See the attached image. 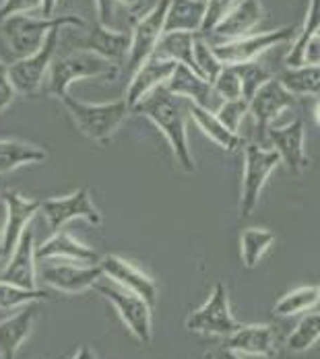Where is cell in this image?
<instances>
[{"label": "cell", "instance_id": "30bf717a", "mask_svg": "<svg viewBox=\"0 0 320 359\" xmlns=\"http://www.w3.org/2000/svg\"><path fill=\"white\" fill-rule=\"evenodd\" d=\"M39 213L44 215L46 225L50 227L52 233L62 229L67 223H71L74 219H83L93 227L104 223V215L93 205L87 188H76L74 192L67 194V196H54V198L41 201Z\"/></svg>", "mask_w": 320, "mask_h": 359}, {"label": "cell", "instance_id": "60d3db41", "mask_svg": "<svg viewBox=\"0 0 320 359\" xmlns=\"http://www.w3.org/2000/svg\"><path fill=\"white\" fill-rule=\"evenodd\" d=\"M15 97H17V91L13 87V81L8 74V65H4L0 60V114L15 102Z\"/></svg>", "mask_w": 320, "mask_h": 359}, {"label": "cell", "instance_id": "ba28073f", "mask_svg": "<svg viewBox=\"0 0 320 359\" xmlns=\"http://www.w3.org/2000/svg\"><path fill=\"white\" fill-rule=\"evenodd\" d=\"M186 328L196 334H211V337L215 334V337H223V339H227L229 334H234L240 328V323L232 314L229 293L221 281L215 283L207 302L188 314Z\"/></svg>", "mask_w": 320, "mask_h": 359}, {"label": "cell", "instance_id": "d590c367", "mask_svg": "<svg viewBox=\"0 0 320 359\" xmlns=\"http://www.w3.org/2000/svg\"><path fill=\"white\" fill-rule=\"evenodd\" d=\"M238 76H240V83H242V100L250 102L252 95L267 83L273 79V74L267 71L262 65H258L256 60L254 62H244V65H236L234 67Z\"/></svg>", "mask_w": 320, "mask_h": 359}, {"label": "cell", "instance_id": "3957f363", "mask_svg": "<svg viewBox=\"0 0 320 359\" xmlns=\"http://www.w3.org/2000/svg\"><path fill=\"white\" fill-rule=\"evenodd\" d=\"M60 102L67 109V114L71 116L76 130L85 139L98 144L109 143L116 130L122 126V122L131 114L124 97L116 102H106V104H87V102L72 97L71 93H65Z\"/></svg>", "mask_w": 320, "mask_h": 359}, {"label": "cell", "instance_id": "836d02e7", "mask_svg": "<svg viewBox=\"0 0 320 359\" xmlns=\"http://www.w3.org/2000/svg\"><path fill=\"white\" fill-rule=\"evenodd\" d=\"M48 297L44 289H23L0 281V310H19L27 304H37Z\"/></svg>", "mask_w": 320, "mask_h": 359}, {"label": "cell", "instance_id": "cb8c5ba5", "mask_svg": "<svg viewBox=\"0 0 320 359\" xmlns=\"http://www.w3.org/2000/svg\"><path fill=\"white\" fill-rule=\"evenodd\" d=\"M37 304H27L19 308L17 314L0 323V358L17 359L19 347L27 341L37 320Z\"/></svg>", "mask_w": 320, "mask_h": 359}, {"label": "cell", "instance_id": "d6986e66", "mask_svg": "<svg viewBox=\"0 0 320 359\" xmlns=\"http://www.w3.org/2000/svg\"><path fill=\"white\" fill-rule=\"evenodd\" d=\"M293 104L295 97L285 91L277 79H271L252 95V100L248 102V114L256 122L258 130L267 133L273 126V122Z\"/></svg>", "mask_w": 320, "mask_h": 359}, {"label": "cell", "instance_id": "83f0119b", "mask_svg": "<svg viewBox=\"0 0 320 359\" xmlns=\"http://www.w3.org/2000/svg\"><path fill=\"white\" fill-rule=\"evenodd\" d=\"M285 91L293 97H319L320 67L319 65H302L293 69H285L277 76Z\"/></svg>", "mask_w": 320, "mask_h": 359}, {"label": "cell", "instance_id": "7a4b0ae2", "mask_svg": "<svg viewBox=\"0 0 320 359\" xmlns=\"http://www.w3.org/2000/svg\"><path fill=\"white\" fill-rule=\"evenodd\" d=\"M118 74H120V67L107 62L91 52L74 50L67 56H54L41 91L60 100L65 93H69L71 85L76 81H85V79L114 81L118 79Z\"/></svg>", "mask_w": 320, "mask_h": 359}, {"label": "cell", "instance_id": "f907efd6", "mask_svg": "<svg viewBox=\"0 0 320 359\" xmlns=\"http://www.w3.org/2000/svg\"><path fill=\"white\" fill-rule=\"evenodd\" d=\"M0 262H2V252H0Z\"/></svg>", "mask_w": 320, "mask_h": 359}, {"label": "cell", "instance_id": "e0dca14e", "mask_svg": "<svg viewBox=\"0 0 320 359\" xmlns=\"http://www.w3.org/2000/svg\"><path fill=\"white\" fill-rule=\"evenodd\" d=\"M98 264H100L102 273L106 275L107 279L116 281L118 285H122L128 291L137 293L147 304L155 306V302H157V285L137 264H133L131 260H126L122 256H116V254H107L104 258H100Z\"/></svg>", "mask_w": 320, "mask_h": 359}, {"label": "cell", "instance_id": "74e56055", "mask_svg": "<svg viewBox=\"0 0 320 359\" xmlns=\"http://www.w3.org/2000/svg\"><path fill=\"white\" fill-rule=\"evenodd\" d=\"M217 120L232 133H238L242 120L248 116V102L246 100H229V102H221L219 108L213 111Z\"/></svg>", "mask_w": 320, "mask_h": 359}, {"label": "cell", "instance_id": "603a6c76", "mask_svg": "<svg viewBox=\"0 0 320 359\" xmlns=\"http://www.w3.org/2000/svg\"><path fill=\"white\" fill-rule=\"evenodd\" d=\"M74 260V262H83V264H98L100 262V254L93 250L91 246L79 242L74 236H71L65 229L54 231L48 240H44L41 244L36 246V260L44 262V260Z\"/></svg>", "mask_w": 320, "mask_h": 359}, {"label": "cell", "instance_id": "bcb514c9", "mask_svg": "<svg viewBox=\"0 0 320 359\" xmlns=\"http://www.w3.org/2000/svg\"><path fill=\"white\" fill-rule=\"evenodd\" d=\"M71 359H98V358H95V353L91 351V347L83 345V347H79V349H76V353H74Z\"/></svg>", "mask_w": 320, "mask_h": 359}, {"label": "cell", "instance_id": "681fc988", "mask_svg": "<svg viewBox=\"0 0 320 359\" xmlns=\"http://www.w3.org/2000/svg\"><path fill=\"white\" fill-rule=\"evenodd\" d=\"M0 242H2V227H0Z\"/></svg>", "mask_w": 320, "mask_h": 359}, {"label": "cell", "instance_id": "ffe728a7", "mask_svg": "<svg viewBox=\"0 0 320 359\" xmlns=\"http://www.w3.org/2000/svg\"><path fill=\"white\" fill-rule=\"evenodd\" d=\"M166 89L170 93H174L176 97H182L184 102L201 106L209 111H215L221 104L219 95L215 93L213 85L207 79H203L199 72H194L188 67H182V65H176L170 81L166 83Z\"/></svg>", "mask_w": 320, "mask_h": 359}, {"label": "cell", "instance_id": "ac0fdd59", "mask_svg": "<svg viewBox=\"0 0 320 359\" xmlns=\"http://www.w3.org/2000/svg\"><path fill=\"white\" fill-rule=\"evenodd\" d=\"M174 69H176L174 60L164 58L159 54H151L141 67L131 74V83H128L126 95H124L128 109L133 111V108L141 102L142 97H147L153 89L164 87L170 81Z\"/></svg>", "mask_w": 320, "mask_h": 359}, {"label": "cell", "instance_id": "6da1fadb", "mask_svg": "<svg viewBox=\"0 0 320 359\" xmlns=\"http://www.w3.org/2000/svg\"><path fill=\"white\" fill-rule=\"evenodd\" d=\"M131 114L142 116L157 126V130L170 143L174 159L182 172L186 174L196 172V161L192 157V151L188 144V133H186L188 102L170 93L164 85V87L153 89L147 97H142Z\"/></svg>", "mask_w": 320, "mask_h": 359}, {"label": "cell", "instance_id": "4dcf8cb0", "mask_svg": "<svg viewBox=\"0 0 320 359\" xmlns=\"http://www.w3.org/2000/svg\"><path fill=\"white\" fill-rule=\"evenodd\" d=\"M320 302V289L319 285H302V287L291 289L289 293H285L284 297L273 306V314L289 318V316H298L302 312H310L316 310Z\"/></svg>", "mask_w": 320, "mask_h": 359}, {"label": "cell", "instance_id": "2e32d148", "mask_svg": "<svg viewBox=\"0 0 320 359\" xmlns=\"http://www.w3.org/2000/svg\"><path fill=\"white\" fill-rule=\"evenodd\" d=\"M4 271L0 275V281H6L11 285L23 289H37V260H36V233L27 227L15 250L2 262Z\"/></svg>", "mask_w": 320, "mask_h": 359}, {"label": "cell", "instance_id": "b9f144b4", "mask_svg": "<svg viewBox=\"0 0 320 359\" xmlns=\"http://www.w3.org/2000/svg\"><path fill=\"white\" fill-rule=\"evenodd\" d=\"M95 11H98V23L112 27V19H114V13H116V2L114 0H95Z\"/></svg>", "mask_w": 320, "mask_h": 359}, {"label": "cell", "instance_id": "d4e9b609", "mask_svg": "<svg viewBox=\"0 0 320 359\" xmlns=\"http://www.w3.org/2000/svg\"><path fill=\"white\" fill-rule=\"evenodd\" d=\"M205 17V0H168L164 34L186 32L201 34Z\"/></svg>", "mask_w": 320, "mask_h": 359}, {"label": "cell", "instance_id": "f546056e", "mask_svg": "<svg viewBox=\"0 0 320 359\" xmlns=\"http://www.w3.org/2000/svg\"><path fill=\"white\" fill-rule=\"evenodd\" d=\"M199 34H186V32H170V34H164L159 37V43L155 48L153 54H159L164 58H170L174 60L176 65L182 67H188L196 72L194 67V37Z\"/></svg>", "mask_w": 320, "mask_h": 359}, {"label": "cell", "instance_id": "277c9868", "mask_svg": "<svg viewBox=\"0 0 320 359\" xmlns=\"http://www.w3.org/2000/svg\"><path fill=\"white\" fill-rule=\"evenodd\" d=\"M67 27H85V21L76 15H58V17L15 15L0 23V36L17 60L34 54L52 29H67Z\"/></svg>", "mask_w": 320, "mask_h": 359}, {"label": "cell", "instance_id": "7402d4cb", "mask_svg": "<svg viewBox=\"0 0 320 359\" xmlns=\"http://www.w3.org/2000/svg\"><path fill=\"white\" fill-rule=\"evenodd\" d=\"M265 17L260 0H238V4L215 25L207 36L217 37L219 41L238 39L252 34Z\"/></svg>", "mask_w": 320, "mask_h": 359}, {"label": "cell", "instance_id": "7dc6e473", "mask_svg": "<svg viewBox=\"0 0 320 359\" xmlns=\"http://www.w3.org/2000/svg\"><path fill=\"white\" fill-rule=\"evenodd\" d=\"M114 2H120V4H124V6H135L139 0H114Z\"/></svg>", "mask_w": 320, "mask_h": 359}, {"label": "cell", "instance_id": "ab89813d", "mask_svg": "<svg viewBox=\"0 0 320 359\" xmlns=\"http://www.w3.org/2000/svg\"><path fill=\"white\" fill-rule=\"evenodd\" d=\"M32 11H41V0H2L0 4V23L15 15H25Z\"/></svg>", "mask_w": 320, "mask_h": 359}, {"label": "cell", "instance_id": "8992f818", "mask_svg": "<svg viewBox=\"0 0 320 359\" xmlns=\"http://www.w3.org/2000/svg\"><path fill=\"white\" fill-rule=\"evenodd\" d=\"M60 32L62 29H52L34 54L25 58H17L13 65H8V74L17 95L21 93L25 97H36L37 93H41L50 65L58 50Z\"/></svg>", "mask_w": 320, "mask_h": 359}, {"label": "cell", "instance_id": "5bb4252c", "mask_svg": "<svg viewBox=\"0 0 320 359\" xmlns=\"http://www.w3.org/2000/svg\"><path fill=\"white\" fill-rule=\"evenodd\" d=\"M2 201H4V207H6V221L2 225V242H0L2 262H4L11 256V252L15 250L21 233L29 225V221L39 213L41 201H37V198H25L23 194L13 192V190H6L2 194Z\"/></svg>", "mask_w": 320, "mask_h": 359}, {"label": "cell", "instance_id": "7c38bea8", "mask_svg": "<svg viewBox=\"0 0 320 359\" xmlns=\"http://www.w3.org/2000/svg\"><path fill=\"white\" fill-rule=\"evenodd\" d=\"M104 277L100 264H83V262H56V264H41L39 279L48 287L56 289L67 295H79L89 291Z\"/></svg>", "mask_w": 320, "mask_h": 359}, {"label": "cell", "instance_id": "ee69618b", "mask_svg": "<svg viewBox=\"0 0 320 359\" xmlns=\"http://www.w3.org/2000/svg\"><path fill=\"white\" fill-rule=\"evenodd\" d=\"M205 359H244V355H240V353H236V351H232V349H227V347L223 345V347L213 349Z\"/></svg>", "mask_w": 320, "mask_h": 359}, {"label": "cell", "instance_id": "1f68e13d", "mask_svg": "<svg viewBox=\"0 0 320 359\" xmlns=\"http://www.w3.org/2000/svg\"><path fill=\"white\" fill-rule=\"evenodd\" d=\"M275 244V233L265 227H248L240 236V256L246 269H254Z\"/></svg>", "mask_w": 320, "mask_h": 359}, {"label": "cell", "instance_id": "52a82bcc", "mask_svg": "<svg viewBox=\"0 0 320 359\" xmlns=\"http://www.w3.org/2000/svg\"><path fill=\"white\" fill-rule=\"evenodd\" d=\"M281 163L279 155L273 149H265L260 144L248 143L244 147V172H242V190H240V217H250L254 213L262 188L267 180Z\"/></svg>", "mask_w": 320, "mask_h": 359}, {"label": "cell", "instance_id": "9a60e30c", "mask_svg": "<svg viewBox=\"0 0 320 359\" xmlns=\"http://www.w3.org/2000/svg\"><path fill=\"white\" fill-rule=\"evenodd\" d=\"M225 347L240 355L275 359L279 355V337L271 324H240V328L227 337Z\"/></svg>", "mask_w": 320, "mask_h": 359}, {"label": "cell", "instance_id": "9c48e42d", "mask_svg": "<svg viewBox=\"0 0 320 359\" xmlns=\"http://www.w3.org/2000/svg\"><path fill=\"white\" fill-rule=\"evenodd\" d=\"M295 34V27L287 25L279 29L262 32V34H248L238 39H227V41H217L213 46L215 56L221 60L223 67H236L244 62H254L260 54L277 48L279 43L289 41Z\"/></svg>", "mask_w": 320, "mask_h": 359}, {"label": "cell", "instance_id": "f1b7e54d", "mask_svg": "<svg viewBox=\"0 0 320 359\" xmlns=\"http://www.w3.org/2000/svg\"><path fill=\"white\" fill-rule=\"evenodd\" d=\"M319 0H308V11L304 17V23L300 27V32L295 29L293 34V41L289 52L285 54V69H293V67H302L304 65V50L306 46L319 36Z\"/></svg>", "mask_w": 320, "mask_h": 359}, {"label": "cell", "instance_id": "d6a6232c", "mask_svg": "<svg viewBox=\"0 0 320 359\" xmlns=\"http://www.w3.org/2000/svg\"><path fill=\"white\" fill-rule=\"evenodd\" d=\"M320 339V314L316 310L308 312L285 341V349L291 353H304L312 349Z\"/></svg>", "mask_w": 320, "mask_h": 359}, {"label": "cell", "instance_id": "5b68a950", "mask_svg": "<svg viewBox=\"0 0 320 359\" xmlns=\"http://www.w3.org/2000/svg\"><path fill=\"white\" fill-rule=\"evenodd\" d=\"M91 289L98 291L104 299L114 306L120 320L126 324L131 334L141 345H151L153 341V306L151 304H147L137 293L118 285L116 281L107 279L106 275Z\"/></svg>", "mask_w": 320, "mask_h": 359}, {"label": "cell", "instance_id": "7bdbcfd3", "mask_svg": "<svg viewBox=\"0 0 320 359\" xmlns=\"http://www.w3.org/2000/svg\"><path fill=\"white\" fill-rule=\"evenodd\" d=\"M320 62V36H316L304 50V65H319Z\"/></svg>", "mask_w": 320, "mask_h": 359}, {"label": "cell", "instance_id": "f6af8a7d", "mask_svg": "<svg viewBox=\"0 0 320 359\" xmlns=\"http://www.w3.org/2000/svg\"><path fill=\"white\" fill-rule=\"evenodd\" d=\"M60 0H41V17H54V11Z\"/></svg>", "mask_w": 320, "mask_h": 359}, {"label": "cell", "instance_id": "8fae6325", "mask_svg": "<svg viewBox=\"0 0 320 359\" xmlns=\"http://www.w3.org/2000/svg\"><path fill=\"white\" fill-rule=\"evenodd\" d=\"M166 8H168V0H157L145 15L135 19L133 34H131V48L126 56V67L131 74L155 52L159 37L164 36Z\"/></svg>", "mask_w": 320, "mask_h": 359}, {"label": "cell", "instance_id": "484cf974", "mask_svg": "<svg viewBox=\"0 0 320 359\" xmlns=\"http://www.w3.org/2000/svg\"><path fill=\"white\" fill-rule=\"evenodd\" d=\"M188 118L201 128V133L209 139V141H213L221 151H227V153H232V151H236L238 147H244L246 141L238 135V133H232V130H227L219 120H217V116H215L213 111H209V109L201 108V106H194V104H188Z\"/></svg>", "mask_w": 320, "mask_h": 359}, {"label": "cell", "instance_id": "e575fe53", "mask_svg": "<svg viewBox=\"0 0 320 359\" xmlns=\"http://www.w3.org/2000/svg\"><path fill=\"white\" fill-rule=\"evenodd\" d=\"M192 56H194L196 72H199L203 79H207L209 83H213L215 76H217L219 71L223 69V65H221V60L215 56L213 46L209 43L207 37L201 36V34L194 37V52H192Z\"/></svg>", "mask_w": 320, "mask_h": 359}, {"label": "cell", "instance_id": "4316f807", "mask_svg": "<svg viewBox=\"0 0 320 359\" xmlns=\"http://www.w3.org/2000/svg\"><path fill=\"white\" fill-rule=\"evenodd\" d=\"M48 159L46 149L39 144L17 141V139H0V176L11 174L23 165H34Z\"/></svg>", "mask_w": 320, "mask_h": 359}, {"label": "cell", "instance_id": "8d00e7d4", "mask_svg": "<svg viewBox=\"0 0 320 359\" xmlns=\"http://www.w3.org/2000/svg\"><path fill=\"white\" fill-rule=\"evenodd\" d=\"M211 85H213L215 93L219 95L221 102L242 100V83H240V76H238L234 67H223Z\"/></svg>", "mask_w": 320, "mask_h": 359}, {"label": "cell", "instance_id": "c3c4849f", "mask_svg": "<svg viewBox=\"0 0 320 359\" xmlns=\"http://www.w3.org/2000/svg\"><path fill=\"white\" fill-rule=\"evenodd\" d=\"M314 120H316V126H319V122H320V116H319V102L314 104Z\"/></svg>", "mask_w": 320, "mask_h": 359}, {"label": "cell", "instance_id": "f35d334b", "mask_svg": "<svg viewBox=\"0 0 320 359\" xmlns=\"http://www.w3.org/2000/svg\"><path fill=\"white\" fill-rule=\"evenodd\" d=\"M236 4L238 0H205V17H203L201 36H207Z\"/></svg>", "mask_w": 320, "mask_h": 359}, {"label": "cell", "instance_id": "4fadbf2b", "mask_svg": "<svg viewBox=\"0 0 320 359\" xmlns=\"http://www.w3.org/2000/svg\"><path fill=\"white\" fill-rule=\"evenodd\" d=\"M267 137L273 144V151L291 174L300 176L308 170L310 157L306 153V130L302 120H293L285 126H271Z\"/></svg>", "mask_w": 320, "mask_h": 359}, {"label": "cell", "instance_id": "44dd1931", "mask_svg": "<svg viewBox=\"0 0 320 359\" xmlns=\"http://www.w3.org/2000/svg\"><path fill=\"white\" fill-rule=\"evenodd\" d=\"M76 50H85L91 52L100 58H104L107 62L116 65V67H124L126 65V56H128V48H131V34L112 29L109 25L95 23L93 29L83 37Z\"/></svg>", "mask_w": 320, "mask_h": 359}]
</instances>
